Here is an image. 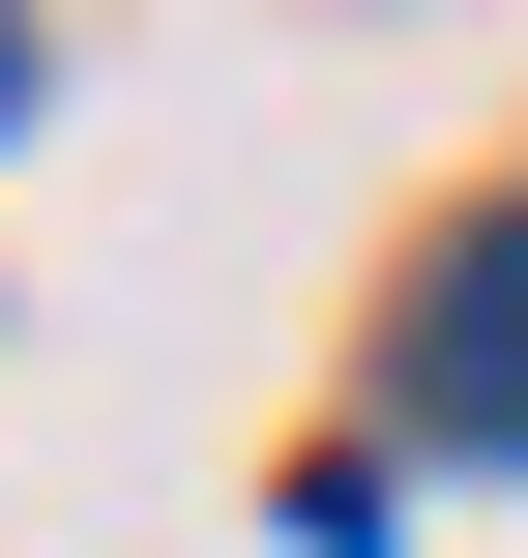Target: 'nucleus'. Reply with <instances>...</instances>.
<instances>
[{"label":"nucleus","instance_id":"nucleus-1","mask_svg":"<svg viewBox=\"0 0 528 558\" xmlns=\"http://www.w3.org/2000/svg\"><path fill=\"white\" fill-rule=\"evenodd\" d=\"M412 441L528 471V206H500V235H441V294H412Z\"/></svg>","mask_w":528,"mask_h":558},{"label":"nucleus","instance_id":"nucleus-2","mask_svg":"<svg viewBox=\"0 0 528 558\" xmlns=\"http://www.w3.org/2000/svg\"><path fill=\"white\" fill-rule=\"evenodd\" d=\"M0 118H29V29H0Z\"/></svg>","mask_w":528,"mask_h":558}]
</instances>
